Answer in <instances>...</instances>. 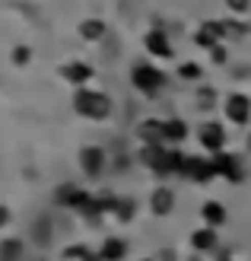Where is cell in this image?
Listing matches in <instances>:
<instances>
[{
  "instance_id": "2e32d148",
  "label": "cell",
  "mask_w": 251,
  "mask_h": 261,
  "mask_svg": "<svg viewBox=\"0 0 251 261\" xmlns=\"http://www.w3.org/2000/svg\"><path fill=\"white\" fill-rule=\"evenodd\" d=\"M99 258H102V261H121V258H127V242L118 239V236L102 239V245H99Z\"/></svg>"
},
{
  "instance_id": "9a60e30c",
  "label": "cell",
  "mask_w": 251,
  "mask_h": 261,
  "mask_svg": "<svg viewBox=\"0 0 251 261\" xmlns=\"http://www.w3.org/2000/svg\"><path fill=\"white\" fill-rule=\"evenodd\" d=\"M219 245V239H216V229H210V226H204V229H194L191 232V249L194 252H204V255H210Z\"/></svg>"
},
{
  "instance_id": "8fae6325",
  "label": "cell",
  "mask_w": 251,
  "mask_h": 261,
  "mask_svg": "<svg viewBox=\"0 0 251 261\" xmlns=\"http://www.w3.org/2000/svg\"><path fill=\"white\" fill-rule=\"evenodd\" d=\"M140 140L147 143V147H165V121H143L140 124Z\"/></svg>"
},
{
  "instance_id": "277c9868",
  "label": "cell",
  "mask_w": 251,
  "mask_h": 261,
  "mask_svg": "<svg viewBox=\"0 0 251 261\" xmlns=\"http://www.w3.org/2000/svg\"><path fill=\"white\" fill-rule=\"evenodd\" d=\"M197 140H201L204 150L222 153V147H226V130H222L219 121H204L201 127H197Z\"/></svg>"
},
{
  "instance_id": "4fadbf2b",
  "label": "cell",
  "mask_w": 251,
  "mask_h": 261,
  "mask_svg": "<svg viewBox=\"0 0 251 261\" xmlns=\"http://www.w3.org/2000/svg\"><path fill=\"white\" fill-rule=\"evenodd\" d=\"M143 48H147L153 58H172V45H169V35H165V32H159V29L147 32V38H143Z\"/></svg>"
},
{
  "instance_id": "603a6c76",
  "label": "cell",
  "mask_w": 251,
  "mask_h": 261,
  "mask_svg": "<svg viewBox=\"0 0 251 261\" xmlns=\"http://www.w3.org/2000/svg\"><path fill=\"white\" fill-rule=\"evenodd\" d=\"M7 220H10V211H7V207H0V226H7Z\"/></svg>"
},
{
  "instance_id": "6da1fadb",
  "label": "cell",
  "mask_w": 251,
  "mask_h": 261,
  "mask_svg": "<svg viewBox=\"0 0 251 261\" xmlns=\"http://www.w3.org/2000/svg\"><path fill=\"white\" fill-rule=\"evenodd\" d=\"M73 109H76V115H83L89 121H105L111 115V99L105 93H99V89L83 86L73 93Z\"/></svg>"
},
{
  "instance_id": "9c48e42d",
  "label": "cell",
  "mask_w": 251,
  "mask_h": 261,
  "mask_svg": "<svg viewBox=\"0 0 251 261\" xmlns=\"http://www.w3.org/2000/svg\"><path fill=\"white\" fill-rule=\"evenodd\" d=\"M172 207H175V191L165 188V185L153 188V194H150V211H153L156 217H169Z\"/></svg>"
},
{
  "instance_id": "cb8c5ba5",
  "label": "cell",
  "mask_w": 251,
  "mask_h": 261,
  "mask_svg": "<svg viewBox=\"0 0 251 261\" xmlns=\"http://www.w3.org/2000/svg\"><path fill=\"white\" fill-rule=\"evenodd\" d=\"M143 261H150V258H143Z\"/></svg>"
},
{
  "instance_id": "d4e9b609",
  "label": "cell",
  "mask_w": 251,
  "mask_h": 261,
  "mask_svg": "<svg viewBox=\"0 0 251 261\" xmlns=\"http://www.w3.org/2000/svg\"><path fill=\"white\" fill-rule=\"evenodd\" d=\"M165 261H172V258H165Z\"/></svg>"
},
{
  "instance_id": "d6986e66",
  "label": "cell",
  "mask_w": 251,
  "mask_h": 261,
  "mask_svg": "<svg viewBox=\"0 0 251 261\" xmlns=\"http://www.w3.org/2000/svg\"><path fill=\"white\" fill-rule=\"evenodd\" d=\"M67 258H76V261H102L99 252H89L86 245H70V249H67Z\"/></svg>"
},
{
  "instance_id": "5b68a950",
  "label": "cell",
  "mask_w": 251,
  "mask_h": 261,
  "mask_svg": "<svg viewBox=\"0 0 251 261\" xmlns=\"http://www.w3.org/2000/svg\"><path fill=\"white\" fill-rule=\"evenodd\" d=\"M222 109H226V118L232 124H248L251 121V99L245 93H229L226 102H222Z\"/></svg>"
},
{
  "instance_id": "7402d4cb",
  "label": "cell",
  "mask_w": 251,
  "mask_h": 261,
  "mask_svg": "<svg viewBox=\"0 0 251 261\" xmlns=\"http://www.w3.org/2000/svg\"><path fill=\"white\" fill-rule=\"evenodd\" d=\"M226 7H229L232 13H248V7H251V0H226Z\"/></svg>"
},
{
  "instance_id": "7a4b0ae2",
  "label": "cell",
  "mask_w": 251,
  "mask_h": 261,
  "mask_svg": "<svg viewBox=\"0 0 251 261\" xmlns=\"http://www.w3.org/2000/svg\"><path fill=\"white\" fill-rule=\"evenodd\" d=\"M130 83L137 86V93H143V96H156V93L165 86V76H162L159 67H153V64H137V67L130 70Z\"/></svg>"
},
{
  "instance_id": "e0dca14e",
  "label": "cell",
  "mask_w": 251,
  "mask_h": 261,
  "mask_svg": "<svg viewBox=\"0 0 251 261\" xmlns=\"http://www.w3.org/2000/svg\"><path fill=\"white\" fill-rule=\"evenodd\" d=\"M188 137V124L181 118H165V143H181Z\"/></svg>"
},
{
  "instance_id": "3957f363",
  "label": "cell",
  "mask_w": 251,
  "mask_h": 261,
  "mask_svg": "<svg viewBox=\"0 0 251 261\" xmlns=\"http://www.w3.org/2000/svg\"><path fill=\"white\" fill-rule=\"evenodd\" d=\"M181 175L191 181H210V178H216V166L213 160H204V156H184Z\"/></svg>"
},
{
  "instance_id": "52a82bcc",
  "label": "cell",
  "mask_w": 251,
  "mask_h": 261,
  "mask_svg": "<svg viewBox=\"0 0 251 261\" xmlns=\"http://www.w3.org/2000/svg\"><path fill=\"white\" fill-rule=\"evenodd\" d=\"M80 169L86 178H99L105 172V150L102 147H83L80 150Z\"/></svg>"
},
{
  "instance_id": "ac0fdd59",
  "label": "cell",
  "mask_w": 251,
  "mask_h": 261,
  "mask_svg": "<svg viewBox=\"0 0 251 261\" xmlns=\"http://www.w3.org/2000/svg\"><path fill=\"white\" fill-rule=\"evenodd\" d=\"M80 35L86 38V42H99V38L105 35V22L102 19H86V22H80Z\"/></svg>"
},
{
  "instance_id": "7c38bea8",
  "label": "cell",
  "mask_w": 251,
  "mask_h": 261,
  "mask_svg": "<svg viewBox=\"0 0 251 261\" xmlns=\"http://www.w3.org/2000/svg\"><path fill=\"white\" fill-rule=\"evenodd\" d=\"M222 35H229V25H222V22H207V25H201V29H197V38H194V42L201 45V48H213Z\"/></svg>"
},
{
  "instance_id": "30bf717a",
  "label": "cell",
  "mask_w": 251,
  "mask_h": 261,
  "mask_svg": "<svg viewBox=\"0 0 251 261\" xmlns=\"http://www.w3.org/2000/svg\"><path fill=\"white\" fill-rule=\"evenodd\" d=\"M213 166H216V175H222V178H229V181H239L242 178V160L239 156H226V153H216V160H213Z\"/></svg>"
},
{
  "instance_id": "ba28073f",
  "label": "cell",
  "mask_w": 251,
  "mask_h": 261,
  "mask_svg": "<svg viewBox=\"0 0 251 261\" xmlns=\"http://www.w3.org/2000/svg\"><path fill=\"white\" fill-rule=\"evenodd\" d=\"M61 76H64L70 86H80V89H83V86L92 80V67H89V64H83V61H67V64L61 67Z\"/></svg>"
},
{
  "instance_id": "5bb4252c",
  "label": "cell",
  "mask_w": 251,
  "mask_h": 261,
  "mask_svg": "<svg viewBox=\"0 0 251 261\" xmlns=\"http://www.w3.org/2000/svg\"><path fill=\"white\" fill-rule=\"evenodd\" d=\"M201 220H204V226L216 229V226H222V223L229 220V214H226V207H222L219 201H204V207H201Z\"/></svg>"
},
{
  "instance_id": "ffe728a7",
  "label": "cell",
  "mask_w": 251,
  "mask_h": 261,
  "mask_svg": "<svg viewBox=\"0 0 251 261\" xmlns=\"http://www.w3.org/2000/svg\"><path fill=\"white\" fill-rule=\"evenodd\" d=\"M134 201H118L115 204V211H118V217H121V220H130V217H134Z\"/></svg>"
},
{
  "instance_id": "8992f818",
  "label": "cell",
  "mask_w": 251,
  "mask_h": 261,
  "mask_svg": "<svg viewBox=\"0 0 251 261\" xmlns=\"http://www.w3.org/2000/svg\"><path fill=\"white\" fill-rule=\"evenodd\" d=\"M58 204L73 207L76 214H86L89 204H92V194L83 191V188H73V185H61V188H58Z\"/></svg>"
},
{
  "instance_id": "44dd1931",
  "label": "cell",
  "mask_w": 251,
  "mask_h": 261,
  "mask_svg": "<svg viewBox=\"0 0 251 261\" xmlns=\"http://www.w3.org/2000/svg\"><path fill=\"white\" fill-rule=\"evenodd\" d=\"M29 58H32L29 48H13V64H19V67H22V64H29Z\"/></svg>"
}]
</instances>
